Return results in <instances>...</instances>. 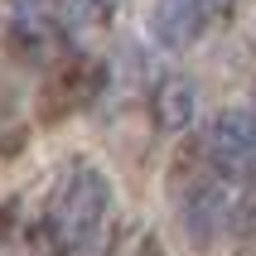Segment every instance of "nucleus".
I'll return each mask as SVG.
<instances>
[{"mask_svg":"<svg viewBox=\"0 0 256 256\" xmlns=\"http://www.w3.org/2000/svg\"><path fill=\"white\" fill-rule=\"evenodd\" d=\"M112 208H116V188L106 170L87 155H72L58 170L34 232L48 256H97L106 242V228H112Z\"/></svg>","mask_w":256,"mask_h":256,"instance_id":"f257e3e1","label":"nucleus"},{"mask_svg":"<svg viewBox=\"0 0 256 256\" xmlns=\"http://www.w3.org/2000/svg\"><path fill=\"white\" fill-rule=\"evenodd\" d=\"M208 164L222 184L256 179V106H222L208 121Z\"/></svg>","mask_w":256,"mask_h":256,"instance_id":"f03ea898","label":"nucleus"},{"mask_svg":"<svg viewBox=\"0 0 256 256\" xmlns=\"http://www.w3.org/2000/svg\"><path fill=\"white\" fill-rule=\"evenodd\" d=\"M5 34H10V48L29 63H63L78 44L63 5H14Z\"/></svg>","mask_w":256,"mask_h":256,"instance_id":"7ed1b4c3","label":"nucleus"},{"mask_svg":"<svg viewBox=\"0 0 256 256\" xmlns=\"http://www.w3.org/2000/svg\"><path fill=\"white\" fill-rule=\"evenodd\" d=\"M218 20H228L222 5H203V0H160L145 10V39L164 48V54H179L188 44H198Z\"/></svg>","mask_w":256,"mask_h":256,"instance_id":"20e7f679","label":"nucleus"},{"mask_svg":"<svg viewBox=\"0 0 256 256\" xmlns=\"http://www.w3.org/2000/svg\"><path fill=\"white\" fill-rule=\"evenodd\" d=\"M232 208H237V194H232L222 179H194V184L179 188V222H184L188 242L208 246L218 232L232 222Z\"/></svg>","mask_w":256,"mask_h":256,"instance_id":"39448f33","label":"nucleus"},{"mask_svg":"<svg viewBox=\"0 0 256 256\" xmlns=\"http://www.w3.org/2000/svg\"><path fill=\"white\" fill-rule=\"evenodd\" d=\"M106 87V63L87 54H68L63 63H54V78L44 82V116L58 121V116L78 112Z\"/></svg>","mask_w":256,"mask_h":256,"instance_id":"423d86ee","label":"nucleus"},{"mask_svg":"<svg viewBox=\"0 0 256 256\" xmlns=\"http://www.w3.org/2000/svg\"><path fill=\"white\" fill-rule=\"evenodd\" d=\"M150 116H155V130H164V136L188 130L194 116H198V87H194V78H184V72L160 78L155 92H150Z\"/></svg>","mask_w":256,"mask_h":256,"instance_id":"0eeeda50","label":"nucleus"},{"mask_svg":"<svg viewBox=\"0 0 256 256\" xmlns=\"http://www.w3.org/2000/svg\"><path fill=\"white\" fill-rule=\"evenodd\" d=\"M24 140H29V126L20 121V112L10 102L0 97V160H14V150H24Z\"/></svg>","mask_w":256,"mask_h":256,"instance_id":"6e6552de","label":"nucleus"},{"mask_svg":"<svg viewBox=\"0 0 256 256\" xmlns=\"http://www.w3.org/2000/svg\"><path fill=\"white\" fill-rule=\"evenodd\" d=\"M232 228L246 232V237H256V179L237 194V208H232Z\"/></svg>","mask_w":256,"mask_h":256,"instance_id":"1a4fd4ad","label":"nucleus"},{"mask_svg":"<svg viewBox=\"0 0 256 256\" xmlns=\"http://www.w3.org/2000/svg\"><path fill=\"white\" fill-rule=\"evenodd\" d=\"M0 256H29V252H24V237H20V228H0Z\"/></svg>","mask_w":256,"mask_h":256,"instance_id":"9d476101","label":"nucleus"},{"mask_svg":"<svg viewBox=\"0 0 256 256\" xmlns=\"http://www.w3.org/2000/svg\"><path fill=\"white\" fill-rule=\"evenodd\" d=\"M252 106H256V102H252Z\"/></svg>","mask_w":256,"mask_h":256,"instance_id":"9b49d317","label":"nucleus"}]
</instances>
